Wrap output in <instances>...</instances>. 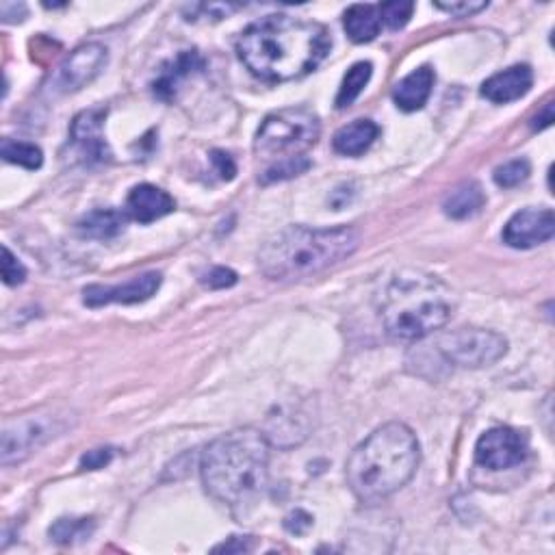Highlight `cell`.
Returning a JSON list of instances; mask_svg holds the SVG:
<instances>
[{
    "mask_svg": "<svg viewBox=\"0 0 555 555\" xmlns=\"http://www.w3.org/2000/svg\"><path fill=\"white\" fill-rule=\"evenodd\" d=\"M330 33L315 20L267 16L252 22L237 42V53L254 76L285 83L311 74L330 53Z\"/></svg>",
    "mask_w": 555,
    "mask_h": 555,
    "instance_id": "cell-1",
    "label": "cell"
},
{
    "mask_svg": "<svg viewBox=\"0 0 555 555\" xmlns=\"http://www.w3.org/2000/svg\"><path fill=\"white\" fill-rule=\"evenodd\" d=\"M382 24H386L391 31L404 29L410 22L412 14H415V3H402V0H393V3H382L378 5Z\"/></svg>",
    "mask_w": 555,
    "mask_h": 555,
    "instance_id": "cell-26",
    "label": "cell"
},
{
    "mask_svg": "<svg viewBox=\"0 0 555 555\" xmlns=\"http://www.w3.org/2000/svg\"><path fill=\"white\" fill-rule=\"evenodd\" d=\"M107 59V48L98 42L76 48L55 70L53 79H50V89H53V94L79 92L105 70Z\"/></svg>",
    "mask_w": 555,
    "mask_h": 555,
    "instance_id": "cell-9",
    "label": "cell"
},
{
    "mask_svg": "<svg viewBox=\"0 0 555 555\" xmlns=\"http://www.w3.org/2000/svg\"><path fill=\"white\" fill-rule=\"evenodd\" d=\"M250 549H252V542L248 538V540H241V542H224V545L215 547L213 551H226V553L237 551V553H241V551H250Z\"/></svg>",
    "mask_w": 555,
    "mask_h": 555,
    "instance_id": "cell-36",
    "label": "cell"
},
{
    "mask_svg": "<svg viewBox=\"0 0 555 555\" xmlns=\"http://www.w3.org/2000/svg\"><path fill=\"white\" fill-rule=\"evenodd\" d=\"M161 287L159 271H146L137 278H131L124 285H92L83 291L87 306L98 308L107 304H139L150 300Z\"/></svg>",
    "mask_w": 555,
    "mask_h": 555,
    "instance_id": "cell-12",
    "label": "cell"
},
{
    "mask_svg": "<svg viewBox=\"0 0 555 555\" xmlns=\"http://www.w3.org/2000/svg\"><path fill=\"white\" fill-rule=\"evenodd\" d=\"M484 204L486 196L482 187L471 180V183H462L454 191H449V196L443 202V211L451 219H467L480 213Z\"/></svg>",
    "mask_w": 555,
    "mask_h": 555,
    "instance_id": "cell-20",
    "label": "cell"
},
{
    "mask_svg": "<svg viewBox=\"0 0 555 555\" xmlns=\"http://www.w3.org/2000/svg\"><path fill=\"white\" fill-rule=\"evenodd\" d=\"M200 473L206 493L232 510H243L267 488L269 441L252 428L219 436L202 454Z\"/></svg>",
    "mask_w": 555,
    "mask_h": 555,
    "instance_id": "cell-2",
    "label": "cell"
},
{
    "mask_svg": "<svg viewBox=\"0 0 555 555\" xmlns=\"http://www.w3.org/2000/svg\"><path fill=\"white\" fill-rule=\"evenodd\" d=\"M434 7L456 18H469L473 14H480L482 9L488 7V3H484V0H460V3H436Z\"/></svg>",
    "mask_w": 555,
    "mask_h": 555,
    "instance_id": "cell-29",
    "label": "cell"
},
{
    "mask_svg": "<svg viewBox=\"0 0 555 555\" xmlns=\"http://www.w3.org/2000/svg\"><path fill=\"white\" fill-rule=\"evenodd\" d=\"M534 85V72L529 66H512L497 72L482 83V96L495 105H508L523 98Z\"/></svg>",
    "mask_w": 555,
    "mask_h": 555,
    "instance_id": "cell-15",
    "label": "cell"
},
{
    "mask_svg": "<svg viewBox=\"0 0 555 555\" xmlns=\"http://www.w3.org/2000/svg\"><path fill=\"white\" fill-rule=\"evenodd\" d=\"M529 174H532V165H529L527 159H512L508 163L499 165L493 178L499 187L512 189V187H519L521 183H525Z\"/></svg>",
    "mask_w": 555,
    "mask_h": 555,
    "instance_id": "cell-25",
    "label": "cell"
},
{
    "mask_svg": "<svg viewBox=\"0 0 555 555\" xmlns=\"http://www.w3.org/2000/svg\"><path fill=\"white\" fill-rule=\"evenodd\" d=\"M432 87H434V70L428 66L417 68L415 72H410L395 85L393 89L395 105L406 113L419 111L425 102H428Z\"/></svg>",
    "mask_w": 555,
    "mask_h": 555,
    "instance_id": "cell-16",
    "label": "cell"
},
{
    "mask_svg": "<svg viewBox=\"0 0 555 555\" xmlns=\"http://www.w3.org/2000/svg\"><path fill=\"white\" fill-rule=\"evenodd\" d=\"M343 27L347 37L356 44H367L376 40L382 31V18L378 5H352L345 11Z\"/></svg>",
    "mask_w": 555,
    "mask_h": 555,
    "instance_id": "cell-18",
    "label": "cell"
},
{
    "mask_svg": "<svg viewBox=\"0 0 555 555\" xmlns=\"http://www.w3.org/2000/svg\"><path fill=\"white\" fill-rule=\"evenodd\" d=\"M551 122H553V102H547L545 109H542L534 118L532 126H534V131H542V128L551 126Z\"/></svg>",
    "mask_w": 555,
    "mask_h": 555,
    "instance_id": "cell-35",
    "label": "cell"
},
{
    "mask_svg": "<svg viewBox=\"0 0 555 555\" xmlns=\"http://www.w3.org/2000/svg\"><path fill=\"white\" fill-rule=\"evenodd\" d=\"M421 449L406 423L391 421L360 443L347 462V484L358 501L380 503L404 488L417 473Z\"/></svg>",
    "mask_w": 555,
    "mask_h": 555,
    "instance_id": "cell-3",
    "label": "cell"
},
{
    "mask_svg": "<svg viewBox=\"0 0 555 555\" xmlns=\"http://www.w3.org/2000/svg\"><path fill=\"white\" fill-rule=\"evenodd\" d=\"M126 226V215L115 209H98L87 213L79 222V232L89 239H113Z\"/></svg>",
    "mask_w": 555,
    "mask_h": 555,
    "instance_id": "cell-21",
    "label": "cell"
},
{
    "mask_svg": "<svg viewBox=\"0 0 555 555\" xmlns=\"http://www.w3.org/2000/svg\"><path fill=\"white\" fill-rule=\"evenodd\" d=\"M358 243V232L350 226H289L265 241L258 252V267L269 280H302L350 258L358 250Z\"/></svg>",
    "mask_w": 555,
    "mask_h": 555,
    "instance_id": "cell-4",
    "label": "cell"
},
{
    "mask_svg": "<svg viewBox=\"0 0 555 555\" xmlns=\"http://www.w3.org/2000/svg\"><path fill=\"white\" fill-rule=\"evenodd\" d=\"M308 170H311V159H308L306 154H298V157H289V159L271 163L267 170L261 174V183L263 185L282 183V180L302 176Z\"/></svg>",
    "mask_w": 555,
    "mask_h": 555,
    "instance_id": "cell-24",
    "label": "cell"
},
{
    "mask_svg": "<svg viewBox=\"0 0 555 555\" xmlns=\"http://www.w3.org/2000/svg\"><path fill=\"white\" fill-rule=\"evenodd\" d=\"M105 109H89L83 111L72 122V141L81 157L89 163H105L111 161V150L105 139Z\"/></svg>",
    "mask_w": 555,
    "mask_h": 555,
    "instance_id": "cell-13",
    "label": "cell"
},
{
    "mask_svg": "<svg viewBox=\"0 0 555 555\" xmlns=\"http://www.w3.org/2000/svg\"><path fill=\"white\" fill-rule=\"evenodd\" d=\"M321 135V122L306 107H291L271 113L261 124L254 139V152L258 159H289L304 154L306 148L317 144ZM274 161V163H276Z\"/></svg>",
    "mask_w": 555,
    "mask_h": 555,
    "instance_id": "cell-6",
    "label": "cell"
},
{
    "mask_svg": "<svg viewBox=\"0 0 555 555\" xmlns=\"http://www.w3.org/2000/svg\"><path fill=\"white\" fill-rule=\"evenodd\" d=\"M206 285L211 289H228L232 285H237V274L228 267H215L206 276Z\"/></svg>",
    "mask_w": 555,
    "mask_h": 555,
    "instance_id": "cell-31",
    "label": "cell"
},
{
    "mask_svg": "<svg viewBox=\"0 0 555 555\" xmlns=\"http://www.w3.org/2000/svg\"><path fill=\"white\" fill-rule=\"evenodd\" d=\"M3 280L9 287H18L27 280V267L18 261L7 245H3Z\"/></svg>",
    "mask_w": 555,
    "mask_h": 555,
    "instance_id": "cell-28",
    "label": "cell"
},
{
    "mask_svg": "<svg viewBox=\"0 0 555 555\" xmlns=\"http://www.w3.org/2000/svg\"><path fill=\"white\" fill-rule=\"evenodd\" d=\"M0 16L5 22H22L27 18V5L22 3H3L0 5Z\"/></svg>",
    "mask_w": 555,
    "mask_h": 555,
    "instance_id": "cell-34",
    "label": "cell"
},
{
    "mask_svg": "<svg viewBox=\"0 0 555 555\" xmlns=\"http://www.w3.org/2000/svg\"><path fill=\"white\" fill-rule=\"evenodd\" d=\"M111 460H113V449L111 447L92 449L81 458V467L87 469V471H98V469H105Z\"/></svg>",
    "mask_w": 555,
    "mask_h": 555,
    "instance_id": "cell-30",
    "label": "cell"
},
{
    "mask_svg": "<svg viewBox=\"0 0 555 555\" xmlns=\"http://www.w3.org/2000/svg\"><path fill=\"white\" fill-rule=\"evenodd\" d=\"M87 525H92V523H89V519H81V521L59 519L53 527H50V538H53L55 542H61V545H70L74 538L89 536L92 529H89Z\"/></svg>",
    "mask_w": 555,
    "mask_h": 555,
    "instance_id": "cell-27",
    "label": "cell"
},
{
    "mask_svg": "<svg viewBox=\"0 0 555 555\" xmlns=\"http://www.w3.org/2000/svg\"><path fill=\"white\" fill-rule=\"evenodd\" d=\"M313 525V516L311 514H306L304 510H295L287 516V521H285V527L289 529L291 534H304L308 527Z\"/></svg>",
    "mask_w": 555,
    "mask_h": 555,
    "instance_id": "cell-33",
    "label": "cell"
},
{
    "mask_svg": "<svg viewBox=\"0 0 555 555\" xmlns=\"http://www.w3.org/2000/svg\"><path fill=\"white\" fill-rule=\"evenodd\" d=\"M454 313V298L441 280L423 271H402L384 289L380 317L395 341H421L441 330Z\"/></svg>",
    "mask_w": 555,
    "mask_h": 555,
    "instance_id": "cell-5",
    "label": "cell"
},
{
    "mask_svg": "<svg viewBox=\"0 0 555 555\" xmlns=\"http://www.w3.org/2000/svg\"><path fill=\"white\" fill-rule=\"evenodd\" d=\"M371 74H373V66L369 61L354 63V66L347 70V74L343 76V83L339 87V94H337V107L339 109L350 107L352 102L365 92L367 83L371 81Z\"/></svg>",
    "mask_w": 555,
    "mask_h": 555,
    "instance_id": "cell-22",
    "label": "cell"
},
{
    "mask_svg": "<svg viewBox=\"0 0 555 555\" xmlns=\"http://www.w3.org/2000/svg\"><path fill=\"white\" fill-rule=\"evenodd\" d=\"M204 61L198 53H180L170 66H165L159 74V79L154 81V94L163 100H172L176 96L178 85L183 83L187 76L193 74V70H202Z\"/></svg>",
    "mask_w": 555,
    "mask_h": 555,
    "instance_id": "cell-19",
    "label": "cell"
},
{
    "mask_svg": "<svg viewBox=\"0 0 555 555\" xmlns=\"http://www.w3.org/2000/svg\"><path fill=\"white\" fill-rule=\"evenodd\" d=\"M176 202L170 193L154 185H137L126 198V215L139 224H152L157 219L170 215Z\"/></svg>",
    "mask_w": 555,
    "mask_h": 555,
    "instance_id": "cell-14",
    "label": "cell"
},
{
    "mask_svg": "<svg viewBox=\"0 0 555 555\" xmlns=\"http://www.w3.org/2000/svg\"><path fill=\"white\" fill-rule=\"evenodd\" d=\"M0 154L7 163H14L20 167H27V170H40L44 163V154L35 144L29 141H14V139H3V146H0Z\"/></svg>",
    "mask_w": 555,
    "mask_h": 555,
    "instance_id": "cell-23",
    "label": "cell"
},
{
    "mask_svg": "<svg viewBox=\"0 0 555 555\" xmlns=\"http://www.w3.org/2000/svg\"><path fill=\"white\" fill-rule=\"evenodd\" d=\"M68 428V415L53 410L11 419L3 425V434H0V460H3L5 467L27 460L37 449L61 436Z\"/></svg>",
    "mask_w": 555,
    "mask_h": 555,
    "instance_id": "cell-7",
    "label": "cell"
},
{
    "mask_svg": "<svg viewBox=\"0 0 555 555\" xmlns=\"http://www.w3.org/2000/svg\"><path fill=\"white\" fill-rule=\"evenodd\" d=\"M378 135L380 128L376 122L356 120L339 128L337 135L332 139V146L339 154H343V157H360V154H365L373 146V141L378 139Z\"/></svg>",
    "mask_w": 555,
    "mask_h": 555,
    "instance_id": "cell-17",
    "label": "cell"
},
{
    "mask_svg": "<svg viewBox=\"0 0 555 555\" xmlns=\"http://www.w3.org/2000/svg\"><path fill=\"white\" fill-rule=\"evenodd\" d=\"M555 235V215L551 209H523L503 226V243L514 250H532Z\"/></svg>",
    "mask_w": 555,
    "mask_h": 555,
    "instance_id": "cell-11",
    "label": "cell"
},
{
    "mask_svg": "<svg viewBox=\"0 0 555 555\" xmlns=\"http://www.w3.org/2000/svg\"><path fill=\"white\" fill-rule=\"evenodd\" d=\"M211 161H213V165H215L217 174L222 176V180H232V178H235V174H237V165H235V161L230 159V154H226V152H222V150H215V152L211 154Z\"/></svg>",
    "mask_w": 555,
    "mask_h": 555,
    "instance_id": "cell-32",
    "label": "cell"
},
{
    "mask_svg": "<svg viewBox=\"0 0 555 555\" xmlns=\"http://www.w3.org/2000/svg\"><path fill=\"white\" fill-rule=\"evenodd\" d=\"M449 367L482 369L495 365L508 352V341L499 332L482 328H460L445 332L430 345Z\"/></svg>",
    "mask_w": 555,
    "mask_h": 555,
    "instance_id": "cell-8",
    "label": "cell"
},
{
    "mask_svg": "<svg viewBox=\"0 0 555 555\" xmlns=\"http://www.w3.org/2000/svg\"><path fill=\"white\" fill-rule=\"evenodd\" d=\"M527 458V436L512 428H493L475 445V462L488 471H506Z\"/></svg>",
    "mask_w": 555,
    "mask_h": 555,
    "instance_id": "cell-10",
    "label": "cell"
}]
</instances>
